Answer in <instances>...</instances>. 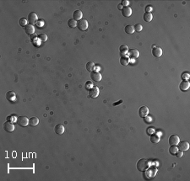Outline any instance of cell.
I'll use <instances>...</instances> for the list:
<instances>
[{
    "label": "cell",
    "instance_id": "obj_1",
    "mask_svg": "<svg viewBox=\"0 0 190 181\" xmlns=\"http://www.w3.org/2000/svg\"><path fill=\"white\" fill-rule=\"evenodd\" d=\"M150 167V161L146 158H141L137 163V168L140 172H144L147 168Z\"/></svg>",
    "mask_w": 190,
    "mask_h": 181
},
{
    "label": "cell",
    "instance_id": "obj_2",
    "mask_svg": "<svg viewBox=\"0 0 190 181\" xmlns=\"http://www.w3.org/2000/svg\"><path fill=\"white\" fill-rule=\"evenodd\" d=\"M77 27L80 31H86V30L88 29V27H89V24H88V21L86 20H85V19H81L80 20H79V21L77 22Z\"/></svg>",
    "mask_w": 190,
    "mask_h": 181
},
{
    "label": "cell",
    "instance_id": "obj_3",
    "mask_svg": "<svg viewBox=\"0 0 190 181\" xmlns=\"http://www.w3.org/2000/svg\"><path fill=\"white\" fill-rule=\"evenodd\" d=\"M17 123H18V125H20V126L25 127V126H28L29 120H28V118L25 117V116H20V117L17 118Z\"/></svg>",
    "mask_w": 190,
    "mask_h": 181
},
{
    "label": "cell",
    "instance_id": "obj_4",
    "mask_svg": "<svg viewBox=\"0 0 190 181\" xmlns=\"http://www.w3.org/2000/svg\"><path fill=\"white\" fill-rule=\"evenodd\" d=\"M37 20H38L37 15H36V14L35 13V12H31L28 15V22L31 25L36 24V22H37Z\"/></svg>",
    "mask_w": 190,
    "mask_h": 181
},
{
    "label": "cell",
    "instance_id": "obj_5",
    "mask_svg": "<svg viewBox=\"0 0 190 181\" xmlns=\"http://www.w3.org/2000/svg\"><path fill=\"white\" fill-rule=\"evenodd\" d=\"M4 129L5 131H8V132H13L15 131V125L13 124L11 121H7L4 124Z\"/></svg>",
    "mask_w": 190,
    "mask_h": 181
},
{
    "label": "cell",
    "instance_id": "obj_6",
    "mask_svg": "<svg viewBox=\"0 0 190 181\" xmlns=\"http://www.w3.org/2000/svg\"><path fill=\"white\" fill-rule=\"evenodd\" d=\"M90 78L91 79L95 81V82H100L101 80V74L99 73V72H96V71H92L90 73Z\"/></svg>",
    "mask_w": 190,
    "mask_h": 181
},
{
    "label": "cell",
    "instance_id": "obj_7",
    "mask_svg": "<svg viewBox=\"0 0 190 181\" xmlns=\"http://www.w3.org/2000/svg\"><path fill=\"white\" fill-rule=\"evenodd\" d=\"M177 145H178L177 147L179 148L180 151H182V152H186L189 148V143L186 141H179V143H178Z\"/></svg>",
    "mask_w": 190,
    "mask_h": 181
},
{
    "label": "cell",
    "instance_id": "obj_8",
    "mask_svg": "<svg viewBox=\"0 0 190 181\" xmlns=\"http://www.w3.org/2000/svg\"><path fill=\"white\" fill-rule=\"evenodd\" d=\"M180 141L179 136L177 135H171L169 138V144L171 146H177Z\"/></svg>",
    "mask_w": 190,
    "mask_h": 181
},
{
    "label": "cell",
    "instance_id": "obj_9",
    "mask_svg": "<svg viewBox=\"0 0 190 181\" xmlns=\"http://www.w3.org/2000/svg\"><path fill=\"white\" fill-rule=\"evenodd\" d=\"M149 114V109L147 106H141L139 110V115L141 118H145Z\"/></svg>",
    "mask_w": 190,
    "mask_h": 181
},
{
    "label": "cell",
    "instance_id": "obj_10",
    "mask_svg": "<svg viewBox=\"0 0 190 181\" xmlns=\"http://www.w3.org/2000/svg\"><path fill=\"white\" fill-rule=\"evenodd\" d=\"M99 94V89L97 87H92L89 89V96L90 98H96Z\"/></svg>",
    "mask_w": 190,
    "mask_h": 181
},
{
    "label": "cell",
    "instance_id": "obj_11",
    "mask_svg": "<svg viewBox=\"0 0 190 181\" xmlns=\"http://www.w3.org/2000/svg\"><path fill=\"white\" fill-rule=\"evenodd\" d=\"M128 53H129V57H131V58H134V59H136V58H138V57H140V52H139L138 50H136V49L129 50Z\"/></svg>",
    "mask_w": 190,
    "mask_h": 181
},
{
    "label": "cell",
    "instance_id": "obj_12",
    "mask_svg": "<svg viewBox=\"0 0 190 181\" xmlns=\"http://www.w3.org/2000/svg\"><path fill=\"white\" fill-rule=\"evenodd\" d=\"M190 86V83L187 80H182V83H180V89L182 90V91H186V90L188 89V88Z\"/></svg>",
    "mask_w": 190,
    "mask_h": 181
},
{
    "label": "cell",
    "instance_id": "obj_13",
    "mask_svg": "<svg viewBox=\"0 0 190 181\" xmlns=\"http://www.w3.org/2000/svg\"><path fill=\"white\" fill-rule=\"evenodd\" d=\"M162 50L161 47H154L152 50V54L156 57H161L162 55Z\"/></svg>",
    "mask_w": 190,
    "mask_h": 181
},
{
    "label": "cell",
    "instance_id": "obj_14",
    "mask_svg": "<svg viewBox=\"0 0 190 181\" xmlns=\"http://www.w3.org/2000/svg\"><path fill=\"white\" fill-rule=\"evenodd\" d=\"M54 131L55 133L58 134V135H62L64 132V126H62V124H57L56 125V126L54 127Z\"/></svg>",
    "mask_w": 190,
    "mask_h": 181
},
{
    "label": "cell",
    "instance_id": "obj_15",
    "mask_svg": "<svg viewBox=\"0 0 190 181\" xmlns=\"http://www.w3.org/2000/svg\"><path fill=\"white\" fill-rule=\"evenodd\" d=\"M25 31L26 34L28 35H32L35 33V27L33 25H31V24H28L26 25V26L25 27Z\"/></svg>",
    "mask_w": 190,
    "mask_h": 181
},
{
    "label": "cell",
    "instance_id": "obj_16",
    "mask_svg": "<svg viewBox=\"0 0 190 181\" xmlns=\"http://www.w3.org/2000/svg\"><path fill=\"white\" fill-rule=\"evenodd\" d=\"M6 99H8L9 101L10 102H14L16 99V94L15 92L13 91H9L6 94Z\"/></svg>",
    "mask_w": 190,
    "mask_h": 181
},
{
    "label": "cell",
    "instance_id": "obj_17",
    "mask_svg": "<svg viewBox=\"0 0 190 181\" xmlns=\"http://www.w3.org/2000/svg\"><path fill=\"white\" fill-rule=\"evenodd\" d=\"M122 15L124 17H129L132 15V9L129 7H124L122 9Z\"/></svg>",
    "mask_w": 190,
    "mask_h": 181
},
{
    "label": "cell",
    "instance_id": "obj_18",
    "mask_svg": "<svg viewBox=\"0 0 190 181\" xmlns=\"http://www.w3.org/2000/svg\"><path fill=\"white\" fill-rule=\"evenodd\" d=\"M83 17V14L80 10H75V12L73 13V19L75 20H80Z\"/></svg>",
    "mask_w": 190,
    "mask_h": 181
},
{
    "label": "cell",
    "instance_id": "obj_19",
    "mask_svg": "<svg viewBox=\"0 0 190 181\" xmlns=\"http://www.w3.org/2000/svg\"><path fill=\"white\" fill-rule=\"evenodd\" d=\"M143 19H144V20H145V22H150L152 20V19H153V15H152L151 13L145 12L143 15Z\"/></svg>",
    "mask_w": 190,
    "mask_h": 181
},
{
    "label": "cell",
    "instance_id": "obj_20",
    "mask_svg": "<svg viewBox=\"0 0 190 181\" xmlns=\"http://www.w3.org/2000/svg\"><path fill=\"white\" fill-rule=\"evenodd\" d=\"M38 123H39V119L37 117H31V119L29 120V125L31 126H37Z\"/></svg>",
    "mask_w": 190,
    "mask_h": 181
},
{
    "label": "cell",
    "instance_id": "obj_21",
    "mask_svg": "<svg viewBox=\"0 0 190 181\" xmlns=\"http://www.w3.org/2000/svg\"><path fill=\"white\" fill-rule=\"evenodd\" d=\"M120 63L123 66H127L129 63V57H127V56H122V57L120 58Z\"/></svg>",
    "mask_w": 190,
    "mask_h": 181
},
{
    "label": "cell",
    "instance_id": "obj_22",
    "mask_svg": "<svg viewBox=\"0 0 190 181\" xmlns=\"http://www.w3.org/2000/svg\"><path fill=\"white\" fill-rule=\"evenodd\" d=\"M134 31H134V27L133 26V25H126V26H125V32H126L127 34L131 35V34H133Z\"/></svg>",
    "mask_w": 190,
    "mask_h": 181
},
{
    "label": "cell",
    "instance_id": "obj_23",
    "mask_svg": "<svg viewBox=\"0 0 190 181\" xmlns=\"http://www.w3.org/2000/svg\"><path fill=\"white\" fill-rule=\"evenodd\" d=\"M160 140H161L160 136L156 135V134H153V135H151V136H150V141H151L152 143H158Z\"/></svg>",
    "mask_w": 190,
    "mask_h": 181
},
{
    "label": "cell",
    "instance_id": "obj_24",
    "mask_svg": "<svg viewBox=\"0 0 190 181\" xmlns=\"http://www.w3.org/2000/svg\"><path fill=\"white\" fill-rule=\"evenodd\" d=\"M95 68H96V65H95V63H94L93 62H87V64H86V69H87V71H89V72H90V73H91V72L95 69Z\"/></svg>",
    "mask_w": 190,
    "mask_h": 181
},
{
    "label": "cell",
    "instance_id": "obj_25",
    "mask_svg": "<svg viewBox=\"0 0 190 181\" xmlns=\"http://www.w3.org/2000/svg\"><path fill=\"white\" fill-rule=\"evenodd\" d=\"M119 51L121 52V54H126L129 52V46L127 45H122L119 47Z\"/></svg>",
    "mask_w": 190,
    "mask_h": 181
},
{
    "label": "cell",
    "instance_id": "obj_26",
    "mask_svg": "<svg viewBox=\"0 0 190 181\" xmlns=\"http://www.w3.org/2000/svg\"><path fill=\"white\" fill-rule=\"evenodd\" d=\"M68 25L70 28H75L77 26V21L75 20H74V19H70L68 21Z\"/></svg>",
    "mask_w": 190,
    "mask_h": 181
},
{
    "label": "cell",
    "instance_id": "obj_27",
    "mask_svg": "<svg viewBox=\"0 0 190 181\" xmlns=\"http://www.w3.org/2000/svg\"><path fill=\"white\" fill-rule=\"evenodd\" d=\"M37 37H38L39 40H40L41 41H42V42H45V41H47V36L46 34H40Z\"/></svg>",
    "mask_w": 190,
    "mask_h": 181
},
{
    "label": "cell",
    "instance_id": "obj_28",
    "mask_svg": "<svg viewBox=\"0 0 190 181\" xmlns=\"http://www.w3.org/2000/svg\"><path fill=\"white\" fill-rule=\"evenodd\" d=\"M177 151H178V147L177 146H171L170 149H169V152H170L171 154H174V155L177 153Z\"/></svg>",
    "mask_w": 190,
    "mask_h": 181
},
{
    "label": "cell",
    "instance_id": "obj_29",
    "mask_svg": "<svg viewBox=\"0 0 190 181\" xmlns=\"http://www.w3.org/2000/svg\"><path fill=\"white\" fill-rule=\"evenodd\" d=\"M19 24H20V26H26L27 25V20L25 18H21L20 20V21H19Z\"/></svg>",
    "mask_w": 190,
    "mask_h": 181
},
{
    "label": "cell",
    "instance_id": "obj_30",
    "mask_svg": "<svg viewBox=\"0 0 190 181\" xmlns=\"http://www.w3.org/2000/svg\"><path fill=\"white\" fill-rule=\"evenodd\" d=\"M134 27V31H136L137 32H140L143 30V26L140 24H136L135 26Z\"/></svg>",
    "mask_w": 190,
    "mask_h": 181
},
{
    "label": "cell",
    "instance_id": "obj_31",
    "mask_svg": "<svg viewBox=\"0 0 190 181\" xmlns=\"http://www.w3.org/2000/svg\"><path fill=\"white\" fill-rule=\"evenodd\" d=\"M189 78H190L189 73H183L182 74V80H187V79H189Z\"/></svg>",
    "mask_w": 190,
    "mask_h": 181
},
{
    "label": "cell",
    "instance_id": "obj_32",
    "mask_svg": "<svg viewBox=\"0 0 190 181\" xmlns=\"http://www.w3.org/2000/svg\"><path fill=\"white\" fill-rule=\"evenodd\" d=\"M121 4L124 7H128L129 5V1H128V0H122Z\"/></svg>",
    "mask_w": 190,
    "mask_h": 181
},
{
    "label": "cell",
    "instance_id": "obj_33",
    "mask_svg": "<svg viewBox=\"0 0 190 181\" xmlns=\"http://www.w3.org/2000/svg\"><path fill=\"white\" fill-rule=\"evenodd\" d=\"M175 155H177V157H178V158H181V157L183 156V152H182V151H177V153H176Z\"/></svg>",
    "mask_w": 190,
    "mask_h": 181
},
{
    "label": "cell",
    "instance_id": "obj_34",
    "mask_svg": "<svg viewBox=\"0 0 190 181\" xmlns=\"http://www.w3.org/2000/svg\"><path fill=\"white\" fill-rule=\"evenodd\" d=\"M36 25H37L39 28L42 27L43 25H44V22L43 21H37V22H36Z\"/></svg>",
    "mask_w": 190,
    "mask_h": 181
},
{
    "label": "cell",
    "instance_id": "obj_35",
    "mask_svg": "<svg viewBox=\"0 0 190 181\" xmlns=\"http://www.w3.org/2000/svg\"><path fill=\"white\" fill-rule=\"evenodd\" d=\"M145 11H146L147 13H150L152 11V8L150 5H148L146 6V8H145Z\"/></svg>",
    "mask_w": 190,
    "mask_h": 181
},
{
    "label": "cell",
    "instance_id": "obj_36",
    "mask_svg": "<svg viewBox=\"0 0 190 181\" xmlns=\"http://www.w3.org/2000/svg\"><path fill=\"white\" fill-rule=\"evenodd\" d=\"M154 131H155V130L153 129V128H148L147 129V133L148 134H150V135H151L152 133H154Z\"/></svg>",
    "mask_w": 190,
    "mask_h": 181
},
{
    "label": "cell",
    "instance_id": "obj_37",
    "mask_svg": "<svg viewBox=\"0 0 190 181\" xmlns=\"http://www.w3.org/2000/svg\"><path fill=\"white\" fill-rule=\"evenodd\" d=\"M16 118H17L16 116H14V115H12V116H10V117H9V120H12V121H15V120L17 121V119H16Z\"/></svg>",
    "mask_w": 190,
    "mask_h": 181
},
{
    "label": "cell",
    "instance_id": "obj_38",
    "mask_svg": "<svg viewBox=\"0 0 190 181\" xmlns=\"http://www.w3.org/2000/svg\"><path fill=\"white\" fill-rule=\"evenodd\" d=\"M121 103H122V100H119L118 102H117V103H113V106H116V105H118L119 104H121Z\"/></svg>",
    "mask_w": 190,
    "mask_h": 181
},
{
    "label": "cell",
    "instance_id": "obj_39",
    "mask_svg": "<svg viewBox=\"0 0 190 181\" xmlns=\"http://www.w3.org/2000/svg\"><path fill=\"white\" fill-rule=\"evenodd\" d=\"M117 9H120V10H122V4H118V5H117Z\"/></svg>",
    "mask_w": 190,
    "mask_h": 181
},
{
    "label": "cell",
    "instance_id": "obj_40",
    "mask_svg": "<svg viewBox=\"0 0 190 181\" xmlns=\"http://www.w3.org/2000/svg\"><path fill=\"white\" fill-rule=\"evenodd\" d=\"M31 40H33V39H34V38H36V34H35V35H32V36H31Z\"/></svg>",
    "mask_w": 190,
    "mask_h": 181
}]
</instances>
